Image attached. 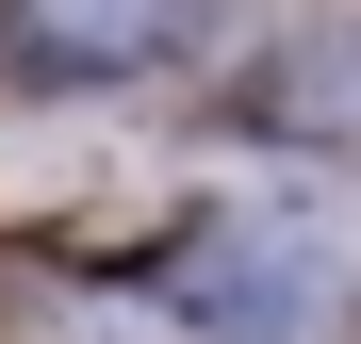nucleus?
I'll return each mask as SVG.
<instances>
[{"label":"nucleus","mask_w":361,"mask_h":344,"mask_svg":"<svg viewBox=\"0 0 361 344\" xmlns=\"http://www.w3.org/2000/svg\"><path fill=\"white\" fill-rule=\"evenodd\" d=\"M164 312L197 344H329L345 246H329V229H279V213H197L180 262H164Z\"/></svg>","instance_id":"nucleus-1"},{"label":"nucleus","mask_w":361,"mask_h":344,"mask_svg":"<svg viewBox=\"0 0 361 344\" xmlns=\"http://www.w3.org/2000/svg\"><path fill=\"white\" fill-rule=\"evenodd\" d=\"M214 0H0V82H132V66H164L180 33H197Z\"/></svg>","instance_id":"nucleus-2"},{"label":"nucleus","mask_w":361,"mask_h":344,"mask_svg":"<svg viewBox=\"0 0 361 344\" xmlns=\"http://www.w3.org/2000/svg\"><path fill=\"white\" fill-rule=\"evenodd\" d=\"M247 115L263 148H295V164H361V17H312V33H279L263 66H247Z\"/></svg>","instance_id":"nucleus-3"}]
</instances>
